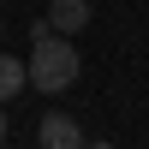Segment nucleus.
<instances>
[{
	"mask_svg": "<svg viewBox=\"0 0 149 149\" xmlns=\"http://www.w3.org/2000/svg\"><path fill=\"white\" fill-rule=\"evenodd\" d=\"M36 48H30V60H24V72H30V84L42 95H60V90H72L78 84V48L66 42L60 30H48V18L36 24Z\"/></svg>",
	"mask_w": 149,
	"mask_h": 149,
	"instance_id": "nucleus-1",
	"label": "nucleus"
},
{
	"mask_svg": "<svg viewBox=\"0 0 149 149\" xmlns=\"http://www.w3.org/2000/svg\"><path fill=\"white\" fill-rule=\"evenodd\" d=\"M36 143H42V149H78V143H84V125H78L72 113H42Z\"/></svg>",
	"mask_w": 149,
	"mask_h": 149,
	"instance_id": "nucleus-2",
	"label": "nucleus"
},
{
	"mask_svg": "<svg viewBox=\"0 0 149 149\" xmlns=\"http://www.w3.org/2000/svg\"><path fill=\"white\" fill-rule=\"evenodd\" d=\"M84 24H90V0H48V30L72 36V30H84Z\"/></svg>",
	"mask_w": 149,
	"mask_h": 149,
	"instance_id": "nucleus-3",
	"label": "nucleus"
},
{
	"mask_svg": "<svg viewBox=\"0 0 149 149\" xmlns=\"http://www.w3.org/2000/svg\"><path fill=\"white\" fill-rule=\"evenodd\" d=\"M18 90H30V72H24V60L0 54V102H12Z\"/></svg>",
	"mask_w": 149,
	"mask_h": 149,
	"instance_id": "nucleus-4",
	"label": "nucleus"
},
{
	"mask_svg": "<svg viewBox=\"0 0 149 149\" xmlns=\"http://www.w3.org/2000/svg\"><path fill=\"white\" fill-rule=\"evenodd\" d=\"M78 149H113V143H90V137H84V143H78Z\"/></svg>",
	"mask_w": 149,
	"mask_h": 149,
	"instance_id": "nucleus-5",
	"label": "nucleus"
},
{
	"mask_svg": "<svg viewBox=\"0 0 149 149\" xmlns=\"http://www.w3.org/2000/svg\"><path fill=\"white\" fill-rule=\"evenodd\" d=\"M0 143H6V113H0Z\"/></svg>",
	"mask_w": 149,
	"mask_h": 149,
	"instance_id": "nucleus-6",
	"label": "nucleus"
},
{
	"mask_svg": "<svg viewBox=\"0 0 149 149\" xmlns=\"http://www.w3.org/2000/svg\"><path fill=\"white\" fill-rule=\"evenodd\" d=\"M36 149H42V143H36Z\"/></svg>",
	"mask_w": 149,
	"mask_h": 149,
	"instance_id": "nucleus-7",
	"label": "nucleus"
},
{
	"mask_svg": "<svg viewBox=\"0 0 149 149\" xmlns=\"http://www.w3.org/2000/svg\"><path fill=\"white\" fill-rule=\"evenodd\" d=\"M0 149H6V143H0Z\"/></svg>",
	"mask_w": 149,
	"mask_h": 149,
	"instance_id": "nucleus-8",
	"label": "nucleus"
}]
</instances>
